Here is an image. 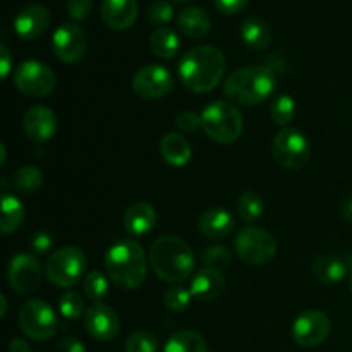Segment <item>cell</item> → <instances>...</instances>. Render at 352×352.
Wrapping results in <instances>:
<instances>
[{
	"label": "cell",
	"instance_id": "cell-1",
	"mask_svg": "<svg viewBox=\"0 0 352 352\" xmlns=\"http://www.w3.org/2000/svg\"><path fill=\"white\" fill-rule=\"evenodd\" d=\"M226 72L222 50L212 45H198L182 55L179 62V78L192 93H208L219 86Z\"/></svg>",
	"mask_w": 352,
	"mask_h": 352
},
{
	"label": "cell",
	"instance_id": "cell-2",
	"mask_svg": "<svg viewBox=\"0 0 352 352\" xmlns=\"http://www.w3.org/2000/svg\"><path fill=\"white\" fill-rule=\"evenodd\" d=\"M150 263L158 278L168 284H179L191 277L195 254L186 241L175 236H162L151 246Z\"/></svg>",
	"mask_w": 352,
	"mask_h": 352
},
{
	"label": "cell",
	"instance_id": "cell-3",
	"mask_svg": "<svg viewBox=\"0 0 352 352\" xmlns=\"http://www.w3.org/2000/svg\"><path fill=\"white\" fill-rule=\"evenodd\" d=\"M277 88V76L268 65H248L234 71L223 82V93L241 105H258Z\"/></svg>",
	"mask_w": 352,
	"mask_h": 352
},
{
	"label": "cell",
	"instance_id": "cell-4",
	"mask_svg": "<svg viewBox=\"0 0 352 352\" xmlns=\"http://www.w3.org/2000/svg\"><path fill=\"white\" fill-rule=\"evenodd\" d=\"M105 270L110 280L124 291L141 287L146 278V256L136 241L124 239L105 254Z\"/></svg>",
	"mask_w": 352,
	"mask_h": 352
},
{
	"label": "cell",
	"instance_id": "cell-5",
	"mask_svg": "<svg viewBox=\"0 0 352 352\" xmlns=\"http://www.w3.org/2000/svg\"><path fill=\"white\" fill-rule=\"evenodd\" d=\"M201 127L210 140L230 144L243 134L244 120L239 110L227 102H213L201 112Z\"/></svg>",
	"mask_w": 352,
	"mask_h": 352
},
{
	"label": "cell",
	"instance_id": "cell-6",
	"mask_svg": "<svg viewBox=\"0 0 352 352\" xmlns=\"http://www.w3.org/2000/svg\"><path fill=\"white\" fill-rule=\"evenodd\" d=\"M86 254L74 246H64L47 260V277L57 287H72L86 272Z\"/></svg>",
	"mask_w": 352,
	"mask_h": 352
},
{
	"label": "cell",
	"instance_id": "cell-7",
	"mask_svg": "<svg viewBox=\"0 0 352 352\" xmlns=\"http://www.w3.org/2000/svg\"><path fill=\"white\" fill-rule=\"evenodd\" d=\"M19 327L30 339L50 340L57 332L58 320L48 302L41 299H30L21 306Z\"/></svg>",
	"mask_w": 352,
	"mask_h": 352
},
{
	"label": "cell",
	"instance_id": "cell-8",
	"mask_svg": "<svg viewBox=\"0 0 352 352\" xmlns=\"http://www.w3.org/2000/svg\"><path fill=\"white\" fill-rule=\"evenodd\" d=\"M272 151L274 158L280 167L289 168V170H299L308 164L311 157V146L309 141L298 129L285 127L275 136L272 143Z\"/></svg>",
	"mask_w": 352,
	"mask_h": 352
},
{
	"label": "cell",
	"instance_id": "cell-9",
	"mask_svg": "<svg viewBox=\"0 0 352 352\" xmlns=\"http://www.w3.org/2000/svg\"><path fill=\"white\" fill-rule=\"evenodd\" d=\"M237 256L250 265H265L277 253V241L268 230L246 227L236 236Z\"/></svg>",
	"mask_w": 352,
	"mask_h": 352
},
{
	"label": "cell",
	"instance_id": "cell-10",
	"mask_svg": "<svg viewBox=\"0 0 352 352\" xmlns=\"http://www.w3.org/2000/svg\"><path fill=\"white\" fill-rule=\"evenodd\" d=\"M14 85L23 95L41 98L55 89L57 78L47 64L38 60H24L14 71Z\"/></svg>",
	"mask_w": 352,
	"mask_h": 352
},
{
	"label": "cell",
	"instance_id": "cell-11",
	"mask_svg": "<svg viewBox=\"0 0 352 352\" xmlns=\"http://www.w3.org/2000/svg\"><path fill=\"white\" fill-rule=\"evenodd\" d=\"M52 48L64 64H78L88 50L86 31L78 23H64L52 36Z\"/></svg>",
	"mask_w": 352,
	"mask_h": 352
},
{
	"label": "cell",
	"instance_id": "cell-12",
	"mask_svg": "<svg viewBox=\"0 0 352 352\" xmlns=\"http://www.w3.org/2000/svg\"><path fill=\"white\" fill-rule=\"evenodd\" d=\"M172 86H174V78L164 65H144L133 76L134 93L144 100L164 98L170 93Z\"/></svg>",
	"mask_w": 352,
	"mask_h": 352
},
{
	"label": "cell",
	"instance_id": "cell-13",
	"mask_svg": "<svg viewBox=\"0 0 352 352\" xmlns=\"http://www.w3.org/2000/svg\"><path fill=\"white\" fill-rule=\"evenodd\" d=\"M332 323L323 311L309 309L301 313L292 325V337L302 347H315L325 342L330 336Z\"/></svg>",
	"mask_w": 352,
	"mask_h": 352
},
{
	"label": "cell",
	"instance_id": "cell-14",
	"mask_svg": "<svg viewBox=\"0 0 352 352\" xmlns=\"http://www.w3.org/2000/svg\"><path fill=\"white\" fill-rule=\"evenodd\" d=\"M7 280L17 294H31L41 284V267L31 254H16L7 268Z\"/></svg>",
	"mask_w": 352,
	"mask_h": 352
},
{
	"label": "cell",
	"instance_id": "cell-15",
	"mask_svg": "<svg viewBox=\"0 0 352 352\" xmlns=\"http://www.w3.org/2000/svg\"><path fill=\"white\" fill-rule=\"evenodd\" d=\"M86 332L100 342H109L119 336L120 320L116 309L105 302H93L85 313Z\"/></svg>",
	"mask_w": 352,
	"mask_h": 352
},
{
	"label": "cell",
	"instance_id": "cell-16",
	"mask_svg": "<svg viewBox=\"0 0 352 352\" xmlns=\"http://www.w3.org/2000/svg\"><path fill=\"white\" fill-rule=\"evenodd\" d=\"M50 10L40 3L24 6L14 17V31L23 40H36L50 26Z\"/></svg>",
	"mask_w": 352,
	"mask_h": 352
},
{
	"label": "cell",
	"instance_id": "cell-17",
	"mask_svg": "<svg viewBox=\"0 0 352 352\" xmlns=\"http://www.w3.org/2000/svg\"><path fill=\"white\" fill-rule=\"evenodd\" d=\"M23 129L34 143H45L57 133V116L48 107H33L23 117Z\"/></svg>",
	"mask_w": 352,
	"mask_h": 352
},
{
	"label": "cell",
	"instance_id": "cell-18",
	"mask_svg": "<svg viewBox=\"0 0 352 352\" xmlns=\"http://www.w3.org/2000/svg\"><path fill=\"white\" fill-rule=\"evenodd\" d=\"M100 14L110 30H129L138 17V3L136 0H103Z\"/></svg>",
	"mask_w": 352,
	"mask_h": 352
},
{
	"label": "cell",
	"instance_id": "cell-19",
	"mask_svg": "<svg viewBox=\"0 0 352 352\" xmlns=\"http://www.w3.org/2000/svg\"><path fill=\"white\" fill-rule=\"evenodd\" d=\"M226 291V278L222 272L201 268L192 275L191 294L199 301H215Z\"/></svg>",
	"mask_w": 352,
	"mask_h": 352
},
{
	"label": "cell",
	"instance_id": "cell-20",
	"mask_svg": "<svg viewBox=\"0 0 352 352\" xmlns=\"http://www.w3.org/2000/svg\"><path fill=\"white\" fill-rule=\"evenodd\" d=\"M199 232L210 239H223L236 229L232 215L223 208H210L198 220Z\"/></svg>",
	"mask_w": 352,
	"mask_h": 352
},
{
	"label": "cell",
	"instance_id": "cell-21",
	"mask_svg": "<svg viewBox=\"0 0 352 352\" xmlns=\"http://www.w3.org/2000/svg\"><path fill=\"white\" fill-rule=\"evenodd\" d=\"M157 222V212L151 205L144 201L133 203L124 213V229L131 236H146Z\"/></svg>",
	"mask_w": 352,
	"mask_h": 352
},
{
	"label": "cell",
	"instance_id": "cell-22",
	"mask_svg": "<svg viewBox=\"0 0 352 352\" xmlns=\"http://www.w3.org/2000/svg\"><path fill=\"white\" fill-rule=\"evenodd\" d=\"M160 153L164 160L172 167H184L192 157L189 141L177 133H168L160 141Z\"/></svg>",
	"mask_w": 352,
	"mask_h": 352
},
{
	"label": "cell",
	"instance_id": "cell-23",
	"mask_svg": "<svg viewBox=\"0 0 352 352\" xmlns=\"http://www.w3.org/2000/svg\"><path fill=\"white\" fill-rule=\"evenodd\" d=\"M177 26L181 33H184L188 38L199 40L206 36L210 31V17L199 7H184L177 16Z\"/></svg>",
	"mask_w": 352,
	"mask_h": 352
},
{
	"label": "cell",
	"instance_id": "cell-24",
	"mask_svg": "<svg viewBox=\"0 0 352 352\" xmlns=\"http://www.w3.org/2000/svg\"><path fill=\"white\" fill-rule=\"evenodd\" d=\"M241 38L251 50H265L272 41V30L260 17H248L241 26Z\"/></svg>",
	"mask_w": 352,
	"mask_h": 352
},
{
	"label": "cell",
	"instance_id": "cell-25",
	"mask_svg": "<svg viewBox=\"0 0 352 352\" xmlns=\"http://www.w3.org/2000/svg\"><path fill=\"white\" fill-rule=\"evenodd\" d=\"M24 217H26V210H24L23 203L16 196H10L7 195V191H3L2 219H0V227H2L3 236H9V234L16 232L23 226Z\"/></svg>",
	"mask_w": 352,
	"mask_h": 352
},
{
	"label": "cell",
	"instance_id": "cell-26",
	"mask_svg": "<svg viewBox=\"0 0 352 352\" xmlns=\"http://www.w3.org/2000/svg\"><path fill=\"white\" fill-rule=\"evenodd\" d=\"M150 47L158 58L170 60V58H174L175 55H177L181 41H179V36L175 34L174 30L162 26L157 28V30L151 33Z\"/></svg>",
	"mask_w": 352,
	"mask_h": 352
},
{
	"label": "cell",
	"instance_id": "cell-27",
	"mask_svg": "<svg viewBox=\"0 0 352 352\" xmlns=\"http://www.w3.org/2000/svg\"><path fill=\"white\" fill-rule=\"evenodd\" d=\"M347 267L340 258L327 254V256L318 258L313 265V275L318 278L322 284H337L346 277Z\"/></svg>",
	"mask_w": 352,
	"mask_h": 352
},
{
	"label": "cell",
	"instance_id": "cell-28",
	"mask_svg": "<svg viewBox=\"0 0 352 352\" xmlns=\"http://www.w3.org/2000/svg\"><path fill=\"white\" fill-rule=\"evenodd\" d=\"M165 352H210L206 340L192 330L174 333L165 344Z\"/></svg>",
	"mask_w": 352,
	"mask_h": 352
},
{
	"label": "cell",
	"instance_id": "cell-29",
	"mask_svg": "<svg viewBox=\"0 0 352 352\" xmlns=\"http://www.w3.org/2000/svg\"><path fill=\"white\" fill-rule=\"evenodd\" d=\"M12 182L14 188L23 195H34L43 184V174L40 168L33 167V165H24V167L17 168Z\"/></svg>",
	"mask_w": 352,
	"mask_h": 352
},
{
	"label": "cell",
	"instance_id": "cell-30",
	"mask_svg": "<svg viewBox=\"0 0 352 352\" xmlns=\"http://www.w3.org/2000/svg\"><path fill=\"white\" fill-rule=\"evenodd\" d=\"M236 208L241 219L246 220V222H254L263 215L265 201L258 192L246 191L239 196Z\"/></svg>",
	"mask_w": 352,
	"mask_h": 352
},
{
	"label": "cell",
	"instance_id": "cell-31",
	"mask_svg": "<svg viewBox=\"0 0 352 352\" xmlns=\"http://www.w3.org/2000/svg\"><path fill=\"white\" fill-rule=\"evenodd\" d=\"M82 289L86 298L91 299L93 302H102V299L109 294V278L102 272H91L85 277Z\"/></svg>",
	"mask_w": 352,
	"mask_h": 352
},
{
	"label": "cell",
	"instance_id": "cell-32",
	"mask_svg": "<svg viewBox=\"0 0 352 352\" xmlns=\"http://www.w3.org/2000/svg\"><path fill=\"white\" fill-rule=\"evenodd\" d=\"M296 116V102L292 96L280 95L272 105V120L277 126H289Z\"/></svg>",
	"mask_w": 352,
	"mask_h": 352
},
{
	"label": "cell",
	"instance_id": "cell-33",
	"mask_svg": "<svg viewBox=\"0 0 352 352\" xmlns=\"http://www.w3.org/2000/svg\"><path fill=\"white\" fill-rule=\"evenodd\" d=\"M158 339L148 330L133 332L126 340V352H157Z\"/></svg>",
	"mask_w": 352,
	"mask_h": 352
},
{
	"label": "cell",
	"instance_id": "cell-34",
	"mask_svg": "<svg viewBox=\"0 0 352 352\" xmlns=\"http://www.w3.org/2000/svg\"><path fill=\"white\" fill-rule=\"evenodd\" d=\"M58 311L67 320L81 318L82 313H85V301H82L81 294L74 291L65 292L58 301Z\"/></svg>",
	"mask_w": 352,
	"mask_h": 352
},
{
	"label": "cell",
	"instance_id": "cell-35",
	"mask_svg": "<svg viewBox=\"0 0 352 352\" xmlns=\"http://www.w3.org/2000/svg\"><path fill=\"white\" fill-rule=\"evenodd\" d=\"M191 289H186L182 285H172L165 291L164 302L172 311H184L191 305Z\"/></svg>",
	"mask_w": 352,
	"mask_h": 352
},
{
	"label": "cell",
	"instance_id": "cell-36",
	"mask_svg": "<svg viewBox=\"0 0 352 352\" xmlns=\"http://www.w3.org/2000/svg\"><path fill=\"white\" fill-rule=\"evenodd\" d=\"M203 263H205V268H210V270L223 272L230 265L229 250H226L223 246H217V244L206 248L203 251Z\"/></svg>",
	"mask_w": 352,
	"mask_h": 352
},
{
	"label": "cell",
	"instance_id": "cell-37",
	"mask_svg": "<svg viewBox=\"0 0 352 352\" xmlns=\"http://www.w3.org/2000/svg\"><path fill=\"white\" fill-rule=\"evenodd\" d=\"M148 17L151 23L162 28V24H167L174 17V6L168 0H155L148 9Z\"/></svg>",
	"mask_w": 352,
	"mask_h": 352
},
{
	"label": "cell",
	"instance_id": "cell-38",
	"mask_svg": "<svg viewBox=\"0 0 352 352\" xmlns=\"http://www.w3.org/2000/svg\"><path fill=\"white\" fill-rule=\"evenodd\" d=\"M93 0H67V14L72 21L79 23L91 14Z\"/></svg>",
	"mask_w": 352,
	"mask_h": 352
},
{
	"label": "cell",
	"instance_id": "cell-39",
	"mask_svg": "<svg viewBox=\"0 0 352 352\" xmlns=\"http://www.w3.org/2000/svg\"><path fill=\"white\" fill-rule=\"evenodd\" d=\"M175 126L182 131V133H195L198 127H201V117L196 116L195 112H186L179 113L177 119H175Z\"/></svg>",
	"mask_w": 352,
	"mask_h": 352
},
{
	"label": "cell",
	"instance_id": "cell-40",
	"mask_svg": "<svg viewBox=\"0 0 352 352\" xmlns=\"http://www.w3.org/2000/svg\"><path fill=\"white\" fill-rule=\"evenodd\" d=\"M248 2L250 0H213L217 10H220L222 14H227V16L241 12L248 6Z\"/></svg>",
	"mask_w": 352,
	"mask_h": 352
},
{
	"label": "cell",
	"instance_id": "cell-41",
	"mask_svg": "<svg viewBox=\"0 0 352 352\" xmlns=\"http://www.w3.org/2000/svg\"><path fill=\"white\" fill-rule=\"evenodd\" d=\"M52 243H54V239H52L50 234L45 232V230H40V232L34 234L33 239H31V248H33L34 253L43 254L50 250Z\"/></svg>",
	"mask_w": 352,
	"mask_h": 352
},
{
	"label": "cell",
	"instance_id": "cell-42",
	"mask_svg": "<svg viewBox=\"0 0 352 352\" xmlns=\"http://www.w3.org/2000/svg\"><path fill=\"white\" fill-rule=\"evenodd\" d=\"M57 352H86V347L76 337H64L57 342Z\"/></svg>",
	"mask_w": 352,
	"mask_h": 352
},
{
	"label": "cell",
	"instance_id": "cell-43",
	"mask_svg": "<svg viewBox=\"0 0 352 352\" xmlns=\"http://www.w3.org/2000/svg\"><path fill=\"white\" fill-rule=\"evenodd\" d=\"M10 67H12V55L6 45H0V76L6 79L9 76Z\"/></svg>",
	"mask_w": 352,
	"mask_h": 352
},
{
	"label": "cell",
	"instance_id": "cell-44",
	"mask_svg": "<svg viewBox=\"0 0 352 352\" xmlns=\"http://www.w3.org/2000/svg\"><path fill=\"white\" fill-rule=\"evenodd\" d=\"M9 352H30V346L23 339H12L9 344Z\"/></svg>",
	"mask_w": 352,
	"mask_h": 352
},
{
	"label": "cell",
	"instance_id": "cell-45",
	"mask_svg": "<svg viewBox=\"0 0 352 352\" xmlns=\"http://www.w3.org/2000/svg\"><path fill=\"white\" fill-rule=\"evenodd\" d=\"M342 215L347 222L352 223V199H347V201L342 203Z\"/></svg>",
	"mask_w": 352,
	"mask_h": 352
},
{
	"label": "cell",
	"instance_id": "cell-46",
	"mask_svg": "<svg viewBox=\"0 0 352 352\" xmlns=\"http://www.w3.org/2000/svg\"><path fill=\"white\" fill-rule=\"evenodd\" d=\"M0 302H2V311H0V316H6V311H7V299H6V296H0Z\"/></svg>",
	"mask_w": 352,
	"mask_h": 352
},
{
	"label": "cell",
	"instance_id": "cell-47",
	"mask_svg": "<svg viewBox=\"0 0 352 352\" xmlns=\"http://www.w3.org/2000/svg\"><path fill=\"white\" fill-rule=\"evenodd\" d=\"M175 2H181V3H186V2H191V0H175Z\"/></svg>",
	"mask_w": 352,
	"mask_h": 352
},
{
	"label": "cell",
	"instance_id": "cell-48",
	"mask_svg": "<svg viewBox=\"0 0 352 352\" xmlns=\"http://www.w3.org/2000/svg\"><path fill=\"white\" fill-rule=\"evenodd\" d=\"M351 292H352V277H351Z\"/></svg>",
	"mask_w": 352,
	"mask_h": 352
}]
</instances>
